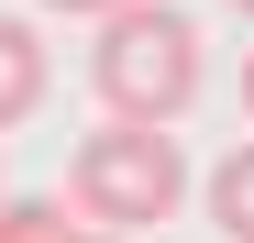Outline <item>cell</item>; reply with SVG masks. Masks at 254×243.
Instances as JSON below:
<instances>
[{
    "label": "cell",
    "instance_id": "6da1fadb",
    "mask_svg": "<svg viewBox=\"0 0 254 243\" xmlns=\"http://www.w3.org/2000/svg\"><path fill=\"white\" fill-rule=\"evenodd\" d=\"M177 199H188L177 133H144V122H100V133H77L66 210L89 221L100 243H133V232H155V221H177Z\"/></svg>",
    "mask_w": 254,
    "mask_h": 243
},
{
    "label": "cell",
    "instance_id": "7a4b0ae2",
    "mask_svg": "<svg viewBox=\"0 0 254 243\" xmlns=\"http://www.w3.org/2000/svg\"><path fill=\"white\" fill-rule=\"evenodd\" d=\"M89 77H100L111 122L166 133V122L199 100V22L177 11V0H122V11L100 22V45H89Z\"/></svg>",
    "mask_w": 254,
    "mask_h": 243
},
{
    "label": "cell",
    "instance_id": "3957f363",
    "mask_svg": "<svg viewBox=\"0 0 254 243\" xmlns=\"http://www.w3.org/2000/svg\"><path fill=\"white\" fill-rule=\"evenodd\" d=\"M45 111V45H33L22 11H0V133Z\"/></svg>",
    "mask_w": 254,
    "mask_h": 243
},
{
    "label": "cell",
    "instance_id": "277c9868",
    "mask_svg": "<svg viewBox=\"0 0 254 243\" xmlns=\"http://www.w3.org/2000/svg\"><path fill=\"white\" fill-rule=\"evenodd\" d=\"M210 221L232 243H254V144H232L221 166H210Z\"/></svg>",
    "mask_w": 254,
    "mask_h": 243
},
{
    "label": "cell",
    "instance_id": "5b68a950",
    "mask_svg": "<svg viewBox=\"0 0 254 243\" xmlns=\"http://www.w3.org/2000/svg\"><path fill=\"white\" fill-rule=\"evenodd\" d=\"M0 243H89L66 199H0Z\"/></svg>",
    "mask_w": 254,
    "mask_h": 243
},
{
    "label": "cell",
    "instance_id": "8992f818",
    "mask_svg": "<svg viewBox=\"0 0 254 243\" xmlns=\"http://www.w3.org/2000/svg\"><path fill=\"white\" fill-rule=\"evenodd\" d=\"M45 11H89V22H111V11H122V0H45Z\"/></svg>",
    "mask_w": 254,
    "mask_h": 243
},
{
    "label": "cell",
    "instance_id": "52a82bcc",
    "mask_svg": "<svg viewBox=\"0 0 254 243\" xmlns=\"http://www.w3.org/2000/svg\"><path fill=\"white\" fill-rule=\"evenodd\" d=\"M243 111H254V45H243Z\"/></svg>",
    "mask_w": 254,
    "mask_h": 243
},
{
    "label": "cell",
    "instance_id": "ba28073f",
    "mask_svg": "<svg viewBox=\"0 0 254 243\" xmlns=\"http://www.w3.org/2000/svg\"><path fill=\"white\" fill-rule=\"evenodd\" d=\"M232 11H243V22H254V0H232Z\"/></svg>",
    "mask_w": 254,
    "mask_h": 243
},
{
    "label": "cell",
    "instance_id": "9c48e42d",
    "mask_svg": "<svg viewBox=\"0 0 254 243\" xmlns=\"http://www.w3.org/2000/svg\"><path fill=\"white\" fill-rule=\"evenodd\" d=\"M0 199H11V188H0Z\"/></svg>",
    "mask_w": 254,
    "mask_h": 243
},
{
    "label": "cell",
    "instance_id": "30bf717a",
    "mask_svg": "<svg viewBox=\"0 0 254 243\" xmlns=\"http://www.w3.org/2000/svg\"><path fill=\"white\" fill-rule=\"evenodd\" d=\"M89 243H100V232H89Z\"/></svg>",
    "mask_w": 254,
    "mask_h": 243
}]
</instances>
